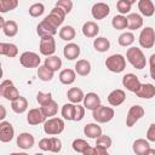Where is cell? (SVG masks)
<instances>
[{
  "label": "cell",
  "instance_id": "cell-43",
  "mask_svg": "<svg viewBox=\"0 0 155 155\" xmlns=\"http://www.w3.org/2000/svg\"><path fill=\"white\" fill-rule=\"evenodd\" d=\"M111 143H113L111 138L107 134H102L96 139V147H99V148H103V149H107V150L111 147Z\"/></svg>",
  "mask_w": 155,
  "mask_h": 155
},
{
  "label": "cell",
  "instance_id": "cell-11",
  "mask_svg": "<svg viewBox=\"0 0 155 155\" xmlns=\"http://www.w3.org/2000/svg\"><path fill=\"white\" fill-rule=\"evenodd\" d=\"M140 85L142 84H140L138 76L132 73H128V74L124 75V78H122V86L126 87V90H128L130 92L136 93L139 90Z\"/></svg>",
  "mask_w": 155,
  "mask_h": 155
},
{
  "label": "cell",
  "instance_id": "cell-12",
  "mask_svg": "<svg viewBox=\"0 0 155 155\" xmlns=\"http://www.w3.org/2000/svg\"><path fill=\"white\" fill-rule=\"evenodd\" d=\"M110 12V7L108 4L105 2H96L92 8H91V13H92V17L97 21L99 19H103L105 18Z\"/></svg>",
  "mask_w": 155,
  "mask_h": 155
},
{
  "label": "cell",
  "instance_id": "cell-49",
  "mask_svg": "<svg viewBox=\"0 0 155 155\" xmlns=\"http://www.w3.org/2000/svg\"><path fill=\"white\" fill-rule=\"evenodd\" d=\"M147 140L155 142V124H151L147 131Z\"/></svg>",
  "mask_w": 155,
  "mask_h": 155
},
{
  "label": "cell",
  "instance_id": "cell-21",
  "mask_svg": "<svg viewBox=\"0 0 155 155\" xmlns=\"http://www.w3.org/2000/svg\"><path fill=\"white\" fill-rule=\"evenodd\" d=\"M84 133H85V136H87L88 138L97 139L99 136H102V127H101L97 122H91V124L85 125V127H84Z\"/></svg>",
  "mask_w": 155,
  "mask_h": 155
},
{
  "label": "cell",
  "instance_id": "cell-53",
  "mask_svg": "<svg viewBox=\"0 0 155 155\" xmlns=\"http://www.w3.org/2000/svg\"><path fill=\"white\" fill-rule=\"evenodd\" d=\"M93 151H94V147H88L84 153H82V155H93Z\"/></svg>",
  "mask_w": 155,
  "mask_h": 155
},
{
  "label": "cell",
  "instance_id": "cell-20",
  "mask_svg": "<svg viewBox=\"0 0 155 155\" xmlns=\"http://www.w3.org/2000/svg\"><path fill=\"white\" fill-rule=\"evenodd\" d=\"M136 96L143 99H151L155 97V86L153 84H142L139 90L136 92Z\"/></svg>",
  "mask_w": 155,
  "mask_h": 155
},
{
  "label": "cell",
  "instance_id": "cell-41",
  "mask_svg": "<svg viewBox=\"0 0 155 155\" xmlns=\"http://www.w3.org/2000/svg\"><path fill=\"white\" fill-rule=\"evenodd\" d=\"M17 6H18L17 0H0V12H2V13L15 10Z\"/></svg>",
  "mask_w": 155,
  "mask_h": 155
},
{
  "label": "cell",
  "instance_id": "cell-2",
  "mask_svg": "<svg viewBox=\"0 0 155 155\" xmlns=\"http://www.w3.org/2000/svg\"><path fill=\"white\" fill-rule=\"evenodd\" d=\"M105 67L108 70H110L111 73H121L125 70L126 68V59L122 54L120 53H115L109 56L105 59Z\"/></svg>",
  "mask_w": 155,
  "mask_h": 155
},
{
  "label": "cell",
  "instance_id": "cell-7",
  "mask_svg": "<svg viewBox=\"0 0 155 155\" xmlns=\"http://www.w3.org/2000/svg\"><path fill=\"white\" fill-rule=\"evenodd\" d=\"M40 62H41L40 56L31 51H25L19 57V63L24 68H38L40 67Z\"/></svg>",
  "mask_w": 155,
  "mask_h": 155
},
{
  "label": "cell",
  "instance_id": "cell-15",
  "mask_svg": "<svg viewBox=\"0 0 155 155\" xmlns=\"http://www.w3.org/2000/svg\"><path fill=\"white\" fill-rule=\"evenodd\" d=\"M46 121V116L44 115V113L41 111L40 108H34V109H30L28 115H27V122L29 125H39V124H42Z\"/></svg>",
  "mask_w": 155,
  "mask_h": 155
},
{
  "label": "cell",
  "instance_id": "cell-19",
  "mask_svg": "<svg viewBox=\"0 0 155 155\" xmlns=\"http://www.w3.org/2000/svg\"><path fill=\"white\" fill-rule=\"evenodd\" d=\"M80 46L78 44H74V42H69L64 46L63 48V54L67 59L69 61H74L79 56H80Z\"/></svg>",
  "mask_w": 155,
  "mask_h": 155
},
{
  "label": "cell",
  "instance_id": "cell-54",
  "mask_svg": "<svg viewBox=\"0 0 155 155\" xmlns=\"http://www.w3.org/2000/svg\"><path fill=\"white\" fill-rule=\"evenodd\" d=\"M0 110H1V115H0V120L4 121V119L6 117V109L4 105H0Z\"/></svg>",
  "mask_w": 155,
  "mask_h": 155
},
{
  "label": "cell",
  "instance_id": "cell-3",
  "mask_svg": "<svg viewBox=\"0 0 155 155\" xmlns=\"http://www.w3.org/2000/svg\"><path fill=\"white\" fill-rule=\"evenodd\" d=\"M65 124L61 117H50L44 122V132L48 136H57L64 131Z\"/></svg>",
  "mask_w": 155,
  "mask_h": 155
},
{
  "label": "cell",
  "instance_id": "cell-18",
  "mask_svg": "<svg viewBox=\"0 0 155 155\" xmlns=\"http://www.w3.org/2000/svg\"><path fill=\"white\" fill-rule=\"evenodd\" d=\"M126 99V93L124 90H120V88H116V90H113L109 96H108V102L111 107H117L120 104H122Z\"/></svg>",
  "mask_w": 155,
  "mask_h": 155
},
{
  "label": "cell",
  "instance_id": "cell-25",
  "mask_svg": "<svg viewBox=\"0 0 155 155\" xmlns=\"http://www.w3.org/2000/svg\"><path fill=\"white\" fill-rule=\"evenodd\" d=\"M143 27V18L138 13H130L127 16V29L137 30Z\"/></svg>",
  "mask_w": 155,
  "mask_h": 155
},
{
  "label": "cell",
  "instance_id": "cell-36",
  "mask_svg": "<svg viewBox=\"0 0 155 155\" xmlns=\"http://www.w3.org/2000/svg\"><path fill=\"white\" fill-rule=\"evenodd\" d=\"M111 25L114 29L116 30H124L127 28V17L122 16V15H117L114 16L111 19Z\"/></svg>",
  "mask_w": 155,
  "mask_h": 155
},
{
  "label": "cell",
  "instance_id": "cell-27",
  "mask_svg": "<svg viewBox=\"0 0 155 155\" xmlns=\"http://www.w3.org/2000/svg\"><path fill=\"white\" fill-rule=\"evenodd\" d=\"M11 109L16 114H23L28 109V101H27V98L19 96L17 99H15L13 102H11Z\"/></svg>",
  "mask_w": 155,
  "mask_h": 155
},
{
  "label": "cell",
  "instance_id": "cell-24",
  "mask_svg": "<svg viewBox=\"0 0 155 155\" xmlns=\"http://www.w3.org/2000/svg\"><path fill=\"white\" fill-rule=\"evenodd\" d=\"M67 97H68V99L70 101V103H73V104H79L80 102H84L85 94H84V92H82L81 88H79V87H71V88L68 90Z\"/></svg>",
  "mask_w": 155,
  "mask_h": 155
},
{
  "label": "cell",
  "instance_id": "cell-1",
  "mask_svg": "<svg viewBox=\"0 0 155 155\" xmlns=\"http://www.w3.org/2000/svg\"><path fill=\"white\" fill-rule=\"evenodd\" d=\"M126 58L133 65V68L139 69V70L145 68L147 59H145V56H144L143 51L139 47H134V46L130 47L126 52Z\"/></svg>",
  "mask_w": 155,
  "mask_h": 155
},
{
  "label": "cell",
  "instance_id": "cell-45",
  "mask_svg": "<svg viewBox=\"0 0 155 155\" xmlns=\"http://www.w3.org/2000/svg\"><path fill=\"white\" fill-rule=\"evenodd\" d=\"M62 150V142L61 139L56 137H50L48 138V151L51 153H59Z\"/></svg>",
  "mask_w": 155,
  "mask_h": 155
},
{
  "label": "cell",
  "instance_id": "cell-9",
  "mask_svg": "<svg viewBox=\"0 0 155 155\" xmlns=\"http://www.w3.org/2000/svg\"><path fill=\"white\" fill-rule=\"evenodd\" d=\"M145 114V110L143 107L138 105V104H134L132 105L130 109H128V113H127V116H126V126L127 127H132L133 125H136V122L142 119Z\"/></svg>",
  "mask_w": 155,
  "mask_h": 155
},
{
  "label": "cell",
  "instance_id": "cell-13",
  "mask_svg": "<svg viewBox=\"0 0 155 155\" xmlns=\"http://www.w3.org/2000/svg\"><path fill=\"white\" fill-rule=\"evenodd\" d=\"M15 136V128L8 121L0 122V140L2 143L11 142Z\"/></svg>",
  "mask_w": 155,
  "mask_h": 155
},
{
  "label": "cell",
  "instance_id": "cell-4",
  "mask_svg": "<svg viewBox=\"0 0 155 155\" xmlns=\"http://www.w3.org/2000/svg\"><path fill=\"white\" fill-rule=\"evenodd\" d=\"M0 96L7 101L13 102L19 97V92L11 80H4L0 84Z\"/></svg>",
  "mask_w": 155,
  "mask_h": 155
},
{
  "label": "cell",
  "instance_id": "cell-29",
  "mask_svg": "<svg viewBox=\"0 0 155 155\" xmlns=\"http://www.w3.org/2000/svg\"><path fill=\"white\" fill-rule=\"evenodd\" d=\"M76 79V73L73 69H63L59 73V81L63 85H71Z\"/></svg>",
  "mask_w": 155,
  "mask_h": 155
},
{
  "label": "cell",
  "instance_id": "cell-28",
  "mask_svg": "<svg viewBox=\"0 0 155 155\" xmlns=\"http://www.w3.org/2000/svg\"><path fill=\"white\" fill-rule=\"evenodd\" d=\"M75 73L80 76H87L91 73V63L87 59H79L75 63Z\"/></svg>",
  "mask_w": 155,
  "mask_h": 155
},
{
  "label": "cell",
  "instance_id": "cell-35",
  "mask_svg": "<svg viewBox=\"0 0 155 155\" xmlns=\"http://www.w3.org/2000/svg\"><path fill=\"white\" fill-rule=\"evenodd\" d=\"M93 47L98 52H107L110 48V41L107 38H104V36H99V38L94 39Z\"/></svg>",
  "mask_w": 155,
  "mask_h": 155
},
{
  "label": "cell",
  "instance_id": "cell-40",
  "mask_svg": "<svg viewBox=\"0 0 155 155\" xmlns=\"http://www.w3.org/2000/svg\"><path fill=\"white\" fill-rule=\"evenodd\" d=\"M53 74L54 73L47 69L45 65H40L38 68V78L42 81H51L53 79Z\"/></svg>",
  "mask_w": 155,
  "mask_h": 155
},
{
  "label": "cell",
  "instance_id": "cell-56",
  "mask_svg": "<svg viewBox=\"0 0 155 155\" xmlns=\"http://www.w3.org/2000/svg\"><path fill=\"white\" fill-rule=\"evenodd\" d=\"M10 155H21V153H12V154H10Z\"/></svg>",
  "mask_w": 155,
  "mask_h": 155
},
{
  "label": "cell",
  "instance_id": "cell-58",
  "mask_svg": "<svg viewBox=\"0 0 155 155\" xmlns=\"http://www.w3.org/2000/svg\"><path fill=\"white\" fill-rule=\"evenodd\" d=\"M21 155H28L27 153H21Z\"/></svg>",
  "mask_w": 155,
  "mask_h": 155
},
{
  "label": "cell",
  "instance_id": "cell-22",
  "mask_svg": "<svg viewBox=\"0 0 155 155\" xmlns=\"http://www.w3.org/2000/svg\"><path fill=\"white\" fill-rule=\"evenodd\" d=\"M99 33V27L93 21H87L82 25V34L86 38H96Z\"/></svg>",
  "mask_w": 155,
  "mask_h": 155
},
{
  "label": "cell",
  "instance_id": "cell-48",
  "mask_svg": "<svg viewBox=\"0 0 155 155\" xmlns=\"http://www.w3.org/2000/svg\"><path fill=\"white\" fill-rule=\"evenodd\" d=\"M85 107L84 105H80V104H76L75 105V117H74V121H81L85 116Z\"/></svg>",
  "mask_w": 155,
  "mask_h": 155
},
{
  "label": "cell",
  "instance_id": "cell-8",
  "mask_svg": "<svg viewBox=\"0 0 155 155\" xmlns=\"http://www.w3.org/2000/svg\"><path fill=\"white\" fill-rule=\"evenodd\" d=\"M138 41L143 48H151L155 45V30L151 27H145L142 29Z\"/></svg>",
  "mask_w": 155,
  "mask_h": 155
},
{
  "label": "cell",
  "instance_id": "cell-14",
  "mask_svg": "<svg viewBox=\"0 0 155 155\" xmlns=\"http://www.w3.org/2000/svg\"><path fill=\"white\" fill-rule=\"evenodd\" d=\"M34 142H35L34 136L29 132H22L17 137V147H19L23 150L31 149L34 145Z\"/></svg>",
  "mask_w": 155,
  "mask_h": 155
},
{
  "label": "cell",
  "instance_id": "cell-42",
  "mask_svg": "<svg viewBox=\"0 0 155 155\" xmlns=\"http://www.w3.org/2000/svg\"><path fill=\"white\" fill-rule=\"evenodd\" d=\"M71 147H73V149H74L76 153H81V154H82V153L90 147V144H88L85 139H82V138H76V139L73 140Z\"/></svg>",
  "mask_w": 155,
  "mask_h": 155
},
{
  "label": "cell",
  "instance_id": "cell-39",
  "mask_svg": "<svg viewBox=\"0 0 155 155\" xmlns=\"http://www.w3.org/2000/svg\"><path fill=\"white\" fill-rule=\"evenodd\" d=\"M133 2H134L133 0H119L116 2V8L120 12V15L124 16V15H126L131 11V6H132Z\"/></svg>",
  "mask_w": 155,
  "mask_h": 155
},
{
  "label": "cell",
  "instance_id": "cell-47",
  "mask_svg": "<svg viewBox=\"0 0 155 155\" xmlns=\"http://www.w3.org/2000/svg\"><path fill=\"white\" fill-rule=\"evenodd\" d=\"M56 6L61 7L68 15L71 11V8H73V1H70V0H59V1L56 2Z\"/></svg>",
  "mask_w": 155,
  "mask_h": 155
},
{
  "label": "cell",
  "instance_id": "cell-34",
  "mask_svg": "<svg viewBox=\"0 0 155 155\" xmlns=\"http://www.w3.org/2000/svg\"><path fill=\"white\" fill-rule=\"evenodd\" d=\"M76 35V31L74 27L71 25H64L59 29V38L64 41H71Z\"/></svg>",
  "mask_w": 155,
  "mask_h": 155
},
{
  "label": "cell",
  "instance_id": "cell-10",
  "mask_svg": "<svg viewBox=\"0 0 155 155\" xmlns=\"http://www.w3.org/2000/svg\"><path fill=\"white\" fill-rule=\"evenodd\" d=\"M39 50H40V53L46 56V57L53 56V53L56 52V41H54L53 36L41 38Z\"/></svg>",
  "mask_w": 155,
  "mask_h": 155
},
{
  "label": "cell",
  "instance_id": "cell-30",
  "mask_svg": "<svg viewBox=\"0 0 155 155\" xmlns=\"http://www.w3.org/2000/svg\"><path fill=\"white\" fill-rule=\"evenodd\" d=\"M150 148L149 145V142L147 139H143V138H139V139H136L133 142V145H132V150L136 155H144L145 151Z\"/></svg>",
  "mask_w": 155,
  "mask_h": 155
},
{
  "label": "cell",
  "instance_id": "cell-38",
  "mask_svg": "<svg viewBox=\"0 0 155 155\" xmlns=\"http://www.w3.org/2000/svg\"><path fill=\"white\" fill-rule=\"evenodd\" d=\"M117 41H119V45L120 46H124V47L131 46L134 42V35L131 31H125V33L120 34Z\"/></svg>",
  "mask_w": 155,
  "mask_h": 155
},
{
  "label": "cell",
  "instance_id": "cell-57",
  "mask_svg": "<svg viewBox=\"0 0 155 155\" xmlns=\"http://www.w3.org/2000/svg\"><path fill=\"white\" fill-rule=\"evenodd\" d=\"M34 155H44V154H41V153H36V154H34Z\"/></svg>",
  "mask_w": 155,
  "mask_h": 155
},
{
  "label": "cell",
  "instance_id": "cell-32",
  "mask_svg": "<svg viewBox=\"0 0 155 155\" xmlns=\"http://www.w3.org/2000/svg\"><path fill=\"white\" fill-rule=\"evenodd\" d=\"M1 28H2L4 34H5L6 36H10V38L17 35V33H18V24H17L15 21H12V19L6 21Z\"/></svg>",
  "mask_w": 155,
  "mask_h": 155
},
{
  "label": "cell",
  "instance_id": "cell-55",
  "mask_svg": "<svg viewBox=\"0 0 155 155\" xmlns=\"http://www.w3.org/2000/svg\"><path fill=\"white\" fill-rule=\"evenodd\" d=\"M144 155H155V149L149 148V149L145 151V154H144Z\"/></svg>",
  "mask_w": 155,
  "mask_h": 155
},
{
  "label": "cell",
  "instance_id": "cell-16",
  "mask_svg": "<svg viewBox=\"0 0 155 155\" xmlns=\"http://www.w3.org/2000/svg\"><path fill=\"white\" fill-rule=\"evenodd\" d=\"M36 33L40 38H46V36H53L57 33V29L51 25L46 19H42L38 27H36Z\"/></svg>",
  "mask_w": 155,
  "mask_h": 155
},
{
  "label": "cell",
  "instance_id": "cell-26",
  "mask_svg": "<svg viewBox=\"0 0 155 155\" xmlns=\"http://www.w3.org/2000/svg\"><path fill=\"white\" fill-rule=\"evenodd\" d=\"M0 54L13 58L18 54V47L11 42H1L0 44Z\"/></svg>",
  "mask_w": 155,
  "mask_h": 155
},
{
  "label": "cell",
  "instance_id": "cell-51",
  "mask_svg": "<svg viewBox=\"0 0 155 155\" xmlns=\"http://www.w3.org/2000/svg\"><path fill=\"white\" fill-rule=\"evenodd\" d=\"M39 148L44 151H48V138H42L39 142Z\"/></svg>",
  "mask_w": 155,
  "mask_h": 155
},
{
  "label": "cell",
  "instance_id": "cell-6",
  "mask_svg": "<svg viewBox=\"0 0 155 155\" xmlns=\"http://www.w3.org/2000/svg\"><path fill=\"white\" fill-rule=\"evenodd\" d=\"M65 16H67V13H65L61 7L54 6V7L51 10V12H50L44 19H46L51 25H53L56 29H58V27H61V25L63 24V22H64V19H65Z\"/></svg>",
  "mask_w": 155,
  "mask_h": 155
},
{
  "label": "cell",
  "instance_id": "cell-52",
  "mask_svg": "<svg viewBox=\"0 0 155 155\" xmlns=\"http://www.w3.org/2000/svg\"><path fill=\"white\" fill-rule=\"evenodd\" d=\"M93 155H110V154L108 153L107 149H103V148H99V147H94Z\"/></svg>",
  "mask_w": 155,
  "mask_h": 155
},
{
  "label": "cell",
  "instance_id": "cell-44",
  "mask_svg": "<svg viewBox=\"0 0 155 155\" xmlns=\"http://www.w3.org/2000/svg\"><path fill=\"white\" fill-rule=\"evenodd\" d=\"M45 12V6L42 2H35L29 7V15L31 17H40Z\"/></svg>",
  "mask_w": 155,
  "mask_h": 155
},
{
  "label": "cell",
  "instance_id": "cell-17",
  "mask_svg": "<svg viewBox=\"0 0 155 155\" xmlns=\"http://www.w3.org/2000/svg\"><path fill=\"white\" fill-rule=\"evenodd\" d=\"M84 107L85 109H88V110H96L97 108L101 107V98L97 93L94 92H88L87 94H85V98H84Z\"/></svg>",
  "mask_w": 155,
  "mask_h": 155
},
{
  "label": "cell",
  "instance_id": "cell-50",
  "mask_svg": "<svg viewBox=\"0 0 155 155\" xmlns=\"http://www.w3.org/2000/svg\"><path fill=\"white\" fill-rule=\"evenodd\" d=\"M149 65H150V76L153 80H155V53H153L149 58Z\"/></svg>",
  "mask_w": 155,
  "mask_h": 155
},
{
  "label": "cell",
  "instance_id": "cell-5",
  "mask_svg": "<svg viewBox=\"0 0 155 155\" xmlns=\"http://www.w3.org/2000/svg\"><path fill=\"white\" fill-rule=\"evenodd\" d=\"M114 109L110 107H105V105H101L99 108H97L96 110H93V119L97 124H107L109 121L113 120L114 117Z\"/></svg>",
  "mask_w": 155,
  "mask_h": 155
},
{
  "label": "cell",
  "instance_id": "cell-46",
  "mask_svg": "<svg viewBox=\"0 0 155 155\" xmlns=\"http://www.w3.org/2000/svg\"><path fill=\"white\" fill-rule=\"evenodd\" d=\"M36 101H38V103L41 105V107H44V105H47L50 102H52L53 99H52V94H51V92H38V94H36Z\"/></svg>",
  "mask_w": 155,
  "mask_h": 155
},
{
  "label": "cell",
  "instance_id": "cell-37",
  "mask_svg": "<svg viewBox=\"0 0 155 155\" xmlns=\"http://www.w3.org/2000/svg\"><path fill=\"white\" fill-rule=\"evenodd\" d=\"M40 109H41V111L44 113V115L50 119V117H52V116H54V115L57 114V111H58V105H57V102H56V101H52V102H50L47 105L40 107Z\"/></svg>",
  "mask_w": 155,
  "mask_h": 155
},
{
  "label": "cell",
  "instance_id": "cell-33",
  "mask_svg": "<svg viewBox=\"0 0 155 155\" xmlns=\"http://www.w3.org/2000/svg\"><path fill=\"white\" fill-rule=\"evenodd\" d=\"M75 105L76 104H73V103H65L62 107L61 114H62L64 120L74 121V117H75Z\"/></svg>",
  "mask_w": 155,
  "mask_h": 155
},
{
  "label": "cell",
  "instance_id": "cell-31",
  "mask_svg": "<svg viewBox=\"0 0 155 155\" xmlns=\"http://www.w3.org/2000/svg\"><path fill=\"white\" fill-rule=\"evenodd\" d=\"M44 65L47 69H50L51 71L54 73V71H58L61 69V67H62V59L58 56H50V57H47L45 59Z\"/></svg>",
  "mask_w": 155,
  "mask_h": 155
},
{
  "label": "cell",
  "instance_id": "cell-23",
  "mask_svg": "<svg viewBox=\"0 0 155 155\" xmlns=\"http://www.w3.org/2000/svg\"><path fill=\"white\" fill-rule=\"evenodd\" d=\"M138 10L145 17H151L155 12V6L151 0H139L138 1Z\"/></svg>",
  "mask_w": 155,
  "mask_h": 155
}]
</instances>
